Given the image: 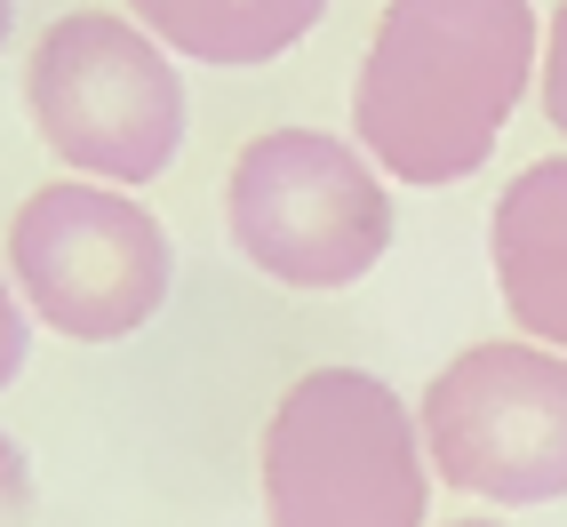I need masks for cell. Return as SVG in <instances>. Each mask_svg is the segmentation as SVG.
Listing matches in <instances>:
<instances>
[{
    "label": "cell",
    "instance_id": "1",
    "mask_svg": "<svg viewBox=\"0 0 567 527\" xmlns=\"http://www.w3.org/2000/svg\"><path fill=\"white\" fill-rule=\"evenodd\" d=\"M527 81H536L527 0H392L352 89L360 153L400 184H464L496 153Z\"/></svg>",
    "mask_w": 567,
    "mask_h": 527
},
{
    "label": "cell",
    "instance_id": "2",
    "mask_svg": "<svg viewBox=\"0 0 567 527\" xmlns=\"http://www.w3.org/2000/svg\"><path fill=\"white\" fill-rule=\"evenodd\" d=\"M424 424L368 368H312L264 424L272 527H424Z\"/></svg>",
    "mask_w": 567,
    "mask_h": 527
},
{
    "label": "cell",
    "instance_id": "3",
    "mask_svg": "<svg viewBox=\"0 0 567 527\" xmlns=\"http://www.w3.org/2000/svg\"><path fill=\"white\" fill-rule=\"evenodd\" d=\"M24 112L56 161L89 184H153L184 153V81L128 17L72 9L24 56Z\"/></svg>",
    "mask_w": 567,
    "mask_h": 527
},
{
    "label": "cell",
    "instance_id": "4",
    "mask_svg": "<svg viewBox=\"0 0 567 527\" xmlns=\"http://www.w3.org/2000/svg\"><path fill=\"white\" fill-rule=\"evenodd\" d=\"M233 248L280 288H352L392 248V193L368 153L320 128H272L224 184Z\"/></svg>",
    "mask_w": 567,
    "mask_h": 527
},
{
    "label": "cell",
    "instance_id": "5",
    "mask_svg": "<svg viewBox=\"0 0 567 527\" xmlns=\"http://www.w3.org/2000/svg\"><path fill=\"white\" fill-rule=\"evenodd\" d=\"M9 280L32 320L72 344H121L168 304L176 256L161 216L121 184H41L9 216Z\"/></svg>",
    "mask_w": 567,
    "mask_h": 527
},
{
    "label": "cell",
    "instance_id": "6",
    "mask_svg": "<svg viewBox=\"0 0 567 527\" xmlns=\"http://www.w3.org/2000/svg\"><path fill=\"white\" fill-rule=\"evenodd\" d=\"M424 456L480 504H559L567 496V352L551 344H472L424 407Z\"/></svg>",
    "mask_w": 567,
    "mask_h": 527
},
{
    "label": "cell",
    "instance_id": "7",
    "mask_svg": "<svg viewBox=\"0 0 567 527\" xmlns=\"http://www.w3.org/2000/svg\"><path fill=\"white\" fill-rule=\"evenodd\" d=\"M487 256L504 280V312L536 344L567 352V161H536L504 184Z\"/></svg>",
    "mask_w": 567,
    "mask_h": 527
},
{
    "label": "cell",
    "instance_id": "8",
    "mask_svg": "<svg viewBox=\"0 0 567 527\" xmlns=\"http://www.w3.org/2000/svg\"><path fill=\"white\" fill-rule=\"evenodd\" d=\"M128 17L193 64H272L328 17V0H128Z\"/></svg>",
    "mask_w": 567,
    "mask_h": 527
},
{
    "label": "cell",
    "instance_id": "9",
    "mask_svg": "<svg viewBox=\"0 0 567 527\" xmlns=\"http://www.w3.org/2000/svg\"><path fill=\"white\" fill-rule=\"evenodd\" d=\"M24 352H32V320H24V296L17 280H0V392L24 375Z\"/></svg>",
    "mask_w": 567,
    "mask_h": 527
},
{
    "label": "cell",
    "instance_id": "10",
    "mask_svg": "<svg viewBox=\"0 0 567 527\" xmlns=\"http://www.w3.org/2000/svg\"><path fill=\"white\" fill-rule=\"evenodd\" d=\"M544 121L567 136V0L551 17V41H544Z\"/></svg>",
    "mask_w": 567,
    "mask_h": 527
},
{
    "label": "cell",
    "instance_id": "11",
    "mask_svg": "<svg viewBox=\"0 0 567 527\" xmlns=\"http://www.w3.org/2000/svg\"><path fill=\"white\" fill-rule=\"evenodd\" d=\"M32 512V464H24V447L0 432V527H17Z\"/></svg>",
    "mask_w": 567,
    "mask_h": 527
},
{
    "label": "cell",
    "instance_id": "12",
    "mask_svg": "<svg viewBox=\"0 0 567 527\" xmlns=\"http://www.w3.org/2000/svg\"><path fill=\"white\" fill-rule=\"evenodd\" d=\"M9 32H17V0H0V49H9Z\"/></svg>",
    "mask_w": 567,
    "mask_h": 527
},
{
    "label": "cell",
    "instance_id": "13",
    "mask_svg": "<svg viewBox=\"0 0 567 527\" xmlns=\"http://www.w3.org/2000/svg\"><path fill=\"white\" fill-rule=\"evenodd\" d=\"M456 527H496V519H456Z\"/></svg>",
    "mask_w": 567,
    "mask_h": 527
}]
</instances>
